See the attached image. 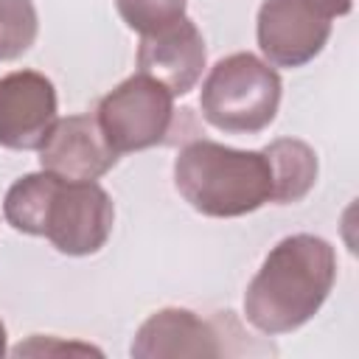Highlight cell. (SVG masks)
I'll return each mask as SVG.
<instances>
[{
  "label": "cell",
  "instance_id": "cell-1",
  "mask_svg": "<svg viewBox=\"0 0 359 359\" xmlns=\"http://www.w3.org/2000/svg\"><path fill=\"white\" fill-rule=\"evenodd\" d=\"M337 280L334 247L311 233L280 238L244 292L247 323L261 334H289L306 325Z\"/></svg>",
  "mask_w": 359,
  "mask_h": 359
},
{
  "label": "cell",
  "instance_id": "cell-2",
  "mask_svg": "<svg viewBox=\"0 0 359 359\" xmlns=\"http://www.w3.org/2000/svg\"><path fill=\"white\" fill-rule=\"evenodd\" d=\"M174 185L182 199L213 219L247 216L272 202L266 151H244L216 140H191L174 160Z\"/></svg>",
  "mask_w": 359,
  "mask_h": 359
},
{
  "label": "cell",
  "instance_id": "cell-3",
  "mask_svg": "<svg viewBox=\"0 0 359 359\" xmlns=\"http://www.w3.org/2000/svg\"><path fill=\"white\" fill-rule=\"evenodd\" d=\"M280 107V76L255 53L219 59L202 81L199 109L210 126L227 135L264 132Z\"/></svg>",
  "mask_w": 359,
  "mask_h": 359
},
{
  "label": "cell",
  "instance_id": "cell-4",
  "mask_svg": "<svg viewBox=\"0 0 359 359\" xmlns=\"http://www.w3.org/2000/svg\"><path fill=\"white\" fill-rule=\"evenodd\" d=\"M95 121L118 154L151 149L171 132L174 95L151 76L135 73L98 101Z\"/></svg>",
  "mask_w": 359,
  "mask_h": 359
},
{
  "label": "cell",
  "instance_id": "cell-5",
  "mask_svg": "<svg viewBox=\"0 0 359 359\" xmlns=\"http://www.w3.org/2000/svg\"><path fill=\"white\" fill-rule=\"evenodd\" d=\"M115 224V205L98 182L59 180L48 216L45 238L65 255L98 252Z\"/></svg>",
  "mask_w": 359,
  "mask_h": 359
},
{
  "label": "cell",
  "instance_id": "cell-6",
  "mask_svg": "<svg viewBox=\"0 0 359 359\" xmlns=\"http://www.w3.org/2000/svg\"><path fill=\"white\" fill-rule=\"evenodd\" d=\"M255 34L269 65L303 67L325 48L331 17H325L311 0H264Z\"/></svg>",
  "mask_w": 359,
  "mask_h": 359
},
{
  "label": "cell",
  "instance_id": "cell-7",
  "mask_svg": "<svg viewBox=\"0 0 359 359\" xmlns=\"http://www.w3.org/2000/svg\"><path fill=\"white\" fill-rule=\"evenodd\" d=\"M56 123V87L45 73L14 70L0 76V146L39 149Z\"/></svg>",
  "mask_w": 359,
  "mask_h": 359
},
{
  "label": "cell",
  "instance_id": "cell-8",
  "mask_svg": "<svg viewBox=\"0 0 359 359\" xmlns=\"http://www.w3.org/2000/svg\"><path fill=\"white\" fill-rule=\"evenodd\" d=\"M118 163V151L107 143L95 115L56 118L39 146L42 171L65 182H95Z\"/></svg>",
  "mask_w": 359,
  "mask_h": 359
},
{
  "label": "cell",
  "instance_id": "cell-9",
  "mask_svg": "<svg viewBox=\"0 0 359 359\" xmlns=\"http://www.w3.org/2000/svg\"><path fill=\"white\" fill-rule=\"evenodd\" d=\"M205 39L194 20L180 17L157 31L140 34L137 67L140 73L160 81L171 95H185L202 79L205 70Z\"/></svg>",
  "mask_w": 359,
  "mask_h": 359
},
{
  "label": "cell",
  "instance_id": "cell-10",
  "mask_svg": "<svg viewBox=\"0 0 359 359\" xmlns=\"http://www.w3.org/2000/svg\"><path fill=\"white\" fill-rule=\"evenodd\" d=\"M222 334L210 320H202L191 309H160L154 311L132 339V356H222L227 353Z\"/></svg>",
  "mask_w": 359,
  "mask_h": 359
},
{
  "label": "cell",
  "instance_id": "cell-11",
  "mask_svg": "<svg viewBox=\"0 0 359 359\" xmlns=\"http://www.w3.org/2000/svg\"><path fill=\"white\" fill-rule=\"evenodd\" d=\"M272 165V202L294 205L300 202L317 182V154L309 143L297 137H278L266 149Z\"/></svg>",
  "mask_w": 359,
  "mask_h": 359
},
{
  "label": "cell",
  "instance_id": "cell-12",
  "mask_svg": "<svg viewBox=\"0 0 359 359\" xmlns=\"http://www.w3.org/2000/svg\"><path fill=\"white\" fill-rule=\"evenodd\" d=\"M59 185V177L48 174V171H36V174H25L20 177L3 202V216L6 222L28 236H45V216L53 199V191Z\"/></svg>",
  "mask_w": 359,
  "mask_h": 359
},
{
  "label": "cell",
  "instance_id": "cell-13",
  "mask_svg": "<svg viewBox=\"0 0 359 359\" xmlns=\"http://www.w3.org/2000/svg\"><path fill=\"white\" fill-rule=\"evenodd\" d=\"M36 8L31 0H0V62L17 59L36 39Z\"/></svg>",
  "mask_w": 359,
  "mask_h": 359
},
{
  "label": "cell",
  "instance_id": "cell-14",
  "mask_svg": "<svg viewBox=\"0 0 359 359\" xmlns=\"http://www.w3.org/2000/svg\"><path fill=\"white\" fill-rule=\"evenodd\" d=\"M185 3L188 0H115L121 20L137 34L157 31L185 17Z\"/></svg>",
  "mask_w": 359,
  "mask_h": 359
},
{
  "label": "cell",
  "instance_id": "cell-15",
  "mask_svg": "<svg viewBox=\"0 0 359 359\" xmlns=\"http://www.w3.org/2000/svg\"><path fill=\"white\" fill-rule=\"evenodd\" d=\"M325 17H342V14H348L351 8H353V0H311Z\"/></svg>",
  "mask_w": 359,
  "mask_h": 359
},
{
  "label": "cell",
  "instance_id": "cell-16",
  "mask_svg": "<svg viewBox=\"0 0 359 359\" xmlns=\"http://www.w3.org/2000/svg\"><path fill=\"white\" fill-rule=\"evenodd\" d=\"M6 353V325L0 323V356Z\"/></svg>",
  "mask_w": 359,
  "mask_h": 359
}]
</instances>
